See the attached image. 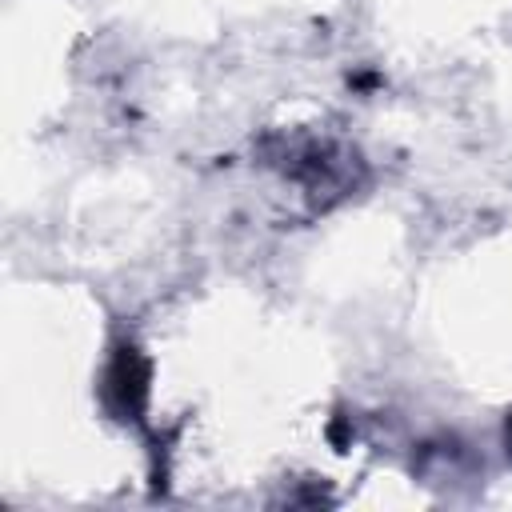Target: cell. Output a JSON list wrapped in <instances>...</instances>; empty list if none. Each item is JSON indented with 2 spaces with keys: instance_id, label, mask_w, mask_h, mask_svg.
I'll list each match as a JSON object with an SVG mask.
<instances>
[{
  "instance_id": "6da1fadb",
  "label": "cell",
  "mask_w": 512,
  "mask_h": 512,
  "mask_svg": "<svg viewBox=\"0 0 512 512\" xmlns=\"http://www.w3.org/2000/svg\"><path fill=\"white\" fill-rule=\"evenodd\" d=\"M148 384H152V364L144 360V352L136 344H120L104 368V384H100L104 408L124 424H140L148 412V392H152Z\"/></svg>"
},
{
  "instance_id": "7a4b0ae2",
  "label": "cell",
  "mask_w": 512,
  "mask_h": 512,
  "mask_svg": "<svg viewBox=\"0 0 512 512\" xmlns=\"http://www.w3.org/2000/svg\"><path fill=\"white\" fill-rule=\"evenodd\" d=\"M284 164V176L300 180L312 196L320 192H348L356 180H352V168H356V156L324 144V140H288V152L280 156Z\"/></svg>"
},
{
  "instance_id": "3957f363",
  "label": "cell",
  "mask_w": 512,
  "mask_h": 512,
  "mask_svg": "<svg viewBox=\"0 0 512 512\" xmlns=\"http://www.w3.org/2000/svg\"><path fill=\"white\" fill-rule=\"evenodd\" d=\"M504 448H508V460H512V412H508V420H504Z\"/></svg>"
}]
</instances>
